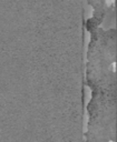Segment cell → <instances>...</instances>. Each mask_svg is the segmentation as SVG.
I'll list each match as a JSON object with an SVG mask.
<instances>
[{"instance_id": "6da1fadb", "label": "cell", "mask_w": 117, "mask_h": 142, "mask_svg": "<svg viewBox=\"0 0 117 142\" xmlns=\"http://www.w3.org/2000/svg\"><path fill=\"white\" fill-rule=\"evenodd\" d=\"M106 2H108L109 5H112V3L114 2V0H106Z\"/></svg>"}]
</instances>
